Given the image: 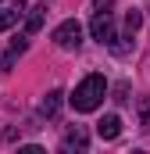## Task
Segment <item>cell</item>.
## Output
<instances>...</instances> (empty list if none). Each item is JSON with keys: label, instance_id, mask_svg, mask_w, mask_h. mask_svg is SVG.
<instances>
[{"label": "cell", "instance_id": "6da1fadb", "mask_svg": "<svg viewBox=\"0 0 150 154\" xmlns=\"http://www.w3.org/2000/svg\"><path fill=\"white\" fill-rule=\"evenodd\" d=\"M104 97H107V79L93 72V75H86L79 86H75L72 108H75V111H82V115H86V111H97V108L104 104Z\"/></svg>", "mask_w": 150, "mask_h": 154}, {"label": "cell", "instance_id": "7a4b0ae2", "mask_svg": "<svg viewBox=\"0 0 150 154\" xmlns=\"http://www.w3.org/2000/svg\"><path fill=\"white\" fill-rule=\"evenodd\" d=\"M54 43L61 47V50H79L82 47V25L68 18V22H61L57 29H54Z\"/></svg>", "mask_w": 150, "mask_h": 154}, {"label": "cell", "instance_id": "3957f363", "mask_svg": "<svg viewBox=\"0 0 150 154\" xmlns=\"http://www.w3.org/2000/svg\"><path fill=\"white\" fill-rule=\"evenodd\" d=\"M89 32H93V39L97 43H104V47H111L114 39V18L111 11H93V22H89Z\"/></svg>", "mask_w": 150, "mask_h": 154}, {"label": "cell", "instance_id": "277c9868", "mask_svg": "<svg viewBox=\"0 0 150 154\" xmlns=\"http://www.w3.org/2000/svg\"><path fill=\"white\" fill-rule=\"evenodd\" d=\"M22 14H25V0H0V32L18 25Z\"/></svg>", "mask_w": 150, "mask_h": 154}, {"label": "cell", "instance_id": "5b68a950", "mask_svg": "<svg viewBox=\"0 0 150 154\" xmlns=\"http://www.w3.org/2000/svg\"><path fill=\"white\" fill-rule=\"evenodd\" d=\"M89 147V136H86V129L82 125H75L64 133V140H61V151H86Z\"/></svg>", "mask_w": 150, "mask_h": 154}, {"label": "cell", "instance_id": "8992f818", "mask_svg": "<svg viewBox=\"0 0 150 154\" xmlns=\"http://www.w3.org/2000/svg\"><path fill=\"white\" fill-rule=\"evenodd\" d=\"M97 133H100V140H114V136L122 133V118L118 115H104L97 122Z\"/></svg>", "mask_w": 150, "mask_h": 154}, {"label": "cell", "instance_id": "52a82bcc", "mask_svg": "<svg viewBox=\"0 0 150 154\" xmlns=\"http://www.w3.org/2000/svg\"><path fill=\"white\" fill-rule=\"evenodd\" d=\"M61 97H64V93H61V90H50V93H46V97H43V104H39V115H46V118H54V115H57V111H61Z\"/></svg>", "mask_w": 150, "mask_h": 154}, {"label": "cell", "instance_id": "ba28073f", "mask_svg": "<svg viewBox=\"0 0 150 154\" xmlns=\"http://www.w3.org/2000/svg\"><path fill=\"white\" fill-rule=\"evenodd\" d=\"M43 18H46V4H32L29 7V22H25V36H32L39 25H43Z\"/></svg>", "mask_w": 150, "mask_h": 154}, {"label": "cell", "instance_id": "9c48e42d", "mask_svg": "<svg viewBox=\"0 0 150 154\" xmlns=\"http://www.w3.org/2000/svg\"><path fill=\"white\" fill-rule=\"evenodd\" d=\"M25 47H29V39L18 36L11 47H7V54H4V68H14V57H18V54H25Z\"/></svg>", "mask_w": 150, "mask_h": 154}, {"label": "cell", "instance_id": "30bf717a", "mask_svg": "<svg viewBox=\"0 0 150 154\" xmlns=\"http://www.w3.org/2000/svg\"><path fill=\"white\" fill-rule=\"evenodd\" d=\"M140 25H143V14H140V11H129V14H125V32H132V36H136V29H140Z\"/></svg>", "mask_w": 150, "mask_h": 154}, {"label": "cell", "instance_id": "8fae6325", "mask_svg": "<svg viewBox=\"0 0 150 154\" xmlns=\"http://www.w3.org/2000/svg\"><path fill=\"white\" fill-rule=\"evenodd\" d=\"M93 11H111V0H93Z\"/></svg>", "mask_w": 150, "mask_h": 154}, {"label": "cell", "instance_id": "7c38bea8", "mask_svg": "<svg viewBox=\"0 0 150 154\" xmlns=\"http://www.w3.org/2000/svg\"><path fill=\"white\" fill-rule=\"evenodd\" d=\"M143 125H147V129H150V111H147V115H143Z\"/></svg>", "mask_w": 150, "mask_h": 154}]
</instances>
